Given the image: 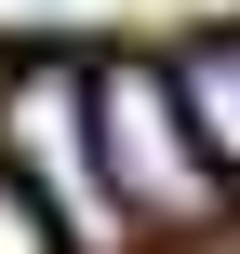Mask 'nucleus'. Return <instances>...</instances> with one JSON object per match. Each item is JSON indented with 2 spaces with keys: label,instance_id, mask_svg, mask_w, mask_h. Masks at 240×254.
Segmentation results:
<instances>
[{
  "label": "nucleus",
  "instance_id": "7ed1b4c3",
  "mask_svg": "<svg viewBox=\"0 0 240 254\" xmlns=\"http://www.w3.org/2000/svg\"><path fill=\"white\" fill-rule=\"evenodd\" d=\"M187 107H200V134H214V161H227V188H240V27H214V40H187Z\"/></svg>",
  "mask_w": 240,
  "mask_h": 254
},
{
  "label": "nucleus",
  "instance_id": "f257e3e1",
  "mask_svg": "<svg viewBox=\"0 0 240 254\" xmlns=\"http://www.w3.org/2000/svg\"><path fill=\"white\" fill-rule=\"evenodd\" d=\"M94 161H107V201L134 228H174V241L214 228V201H227V161H214L187 80L147 67V54H107L94 67Z\"/></svg>",
  "mask_w": 240,
  "mask_h": 254
},
{
  "label": "nucleus",
  "instance_id": "f03ea898",
  "mask_svg": "<svg viewBox=\"0 0 240 254\" xmlns=\"http://www.w3.org/2000/svg\"><path fill=\"white\" fill-rule=\"evenodd\" d=\"M0 161L80 228L107 201V161H94V67H13L0 80Z\"/></svg>",
  "mask_w": 240,
  "mask_h": 254
},
{
  "label": "nucleus",
  "instance_id": "20e7f679",
  "mask_svg": "<svg viewBox=\"0 0 240 254\" xmlns=\"http://www.w3.org/2000/svg\"><path fill=\"white\" fill-rule=\"evenodd\" d=\"M0 254H67V214H53L13 161H0Z\"/></svg>",
  "mask_w": 240,
  "mask_h": 254
}]
</instances>
